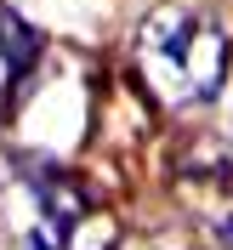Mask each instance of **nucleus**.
<instances>
[{
    "mask_svg": "<svg viewBox=\"0 0 233 250\" xmlns=\"http://www.w3.org/2000/svg\"><path fill=\"white\" fill-rule=\"evenodd\" d=\"M137 250H148V245H137Z\"/></svg>",
    "mask_w": 233,
    "mask_h": 250,
    "instance_id": "4",
    "label": "nucleus"
},
{
    "mask_svg": "<svg viewBox=\"0 0 233 250\" xmlns=\"http://www.w3.org/2000/svg\"><path fill=\"white\" fill-rule=\"evenodd\" d=\"M228 62H233L228 34L205 12L182 6V0L154 6L137 29V68L171 108L211 103L222 91V80H228Z\"/></svg>",
    "mask_w": 233,
    "mask_h": 250,
    "instance_id": "1",
    "label": "nucleus"
},
{
    "mask_svg": "<svg viewBox=\"0 0 233 250\" xmlns=\"http://www.w3.org/2000/svg\"><path fill=\"white\" fill-rule=\"evenodd\" d=\"M114 245H120V233H114L108 216H80L63 239V250H114Z\"/></svg>",
    "mask_w": 233,
    "mask_h": 250,
    "instance_id": "3",
    "label": "nucleus"
},
{
    "mask_svg": "<svg viewBox=\"0 0 233 250\" xmlns=\"http://www.w3.org/2000/svg\"><path fill=\"white\" fill-rule=\"evenodd\" d=\"M0 57H6V68H12L17 80L40 62V34H34V23H23L12 6H0Z\"/></svg>",
    "mask_w": 233,
    "mask_h": 250,
    "instance_id": "2",
    "label": "nucleus"
}]
</instances>
